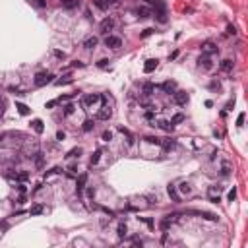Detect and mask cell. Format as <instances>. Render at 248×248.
Segmentation results:
<instances>
[{
  "label": "cell",
  "mask_w": 248,
  "mask_h": 248,
  "mask_svg": "<svg viewBox=\"0 0 248 248\" xmlns=\"http://www.w3.org/2000/svg\"><path fill=\"white\" fill-rule=\"evenodd\" d=\"M107 64H109V60H107V58H103V60H99V62H97V66H99V68H105Z\"/></svg>",
  "instance_id": "cell-42"
},
{
  "label": "cell",
  "mask_w": 248,
  "mask_h": 248,
  "mask_svg": "<svg viewBox=\"0 0 248 248\" xmlns=\"http://www.w3.org/2000/svg\"><path fill=\"white\" fill-rule=\"evenodd\" d=\"M157 64H159V62L155 60V58H149V60H145V64H143V72H145V74H151V72L157 68Z\"/></svg>",
  "instance_id": "cell-11"
},
{
  "label": "cell",
  "mask_w": 248,
  "mask_h": 248,
  "mask_svg": "<svg viewBox=\"0 0 248 248\" xmlns=\"http://www.w3.org/2000/svg\"><path fill=\"white\" fill-rule=\"evenodd\" d=\"M97 101H101V95L99 93H87V95L82 97V107L87 109V107H91V105H95Z\"/></svg>",
  "instance_id": "cell-2"
},
{
  "label": "cell",
  "mask_w": 248,
  "mask_h": 248,
  "mask_svg": "<svg viewBox=\"0 0 248 248\" xmlns=\"http://www.w3.org/2000/svg\"><path fill=\"white\" fill-rule=\"evenodd\" d=\"M72 66H74V68H82V66H83V62H79V60H76L74 64H72Z\"/></svg>",
  "instance_id": "cell-48"
},
{
  "label": "cell",
  "mask_w": 248,
  "mask_h": 248,
  "mask_svg": "<svg viewBox=\"0 0 248 248\" xmlns=\"http://www.w3.org/2000/svg\"><path fill=\"white\" fill-rule=\"evenodd\" d=\"M145 142H148V143H153V145H161V138H157V136H148V138H145Z\"/></svg>",
  "instance_id": "cell-25"
},
{
  "label": "cell",
  "mask_w": 248,
  "mask_h": 248,
  "mask_svg": "<svg viewBox=\"0 0 248 248\" xmlns=\"http://www.w3.org/2000/svg\"><path fill=\"white\" fill-rule=\"evenodd\" d=\"M221 190L223 188L221 186H209L207 188V196H209V202H213V203H219L221 202Z\"/></svg>",
  "instance_id": "cell-4"
},
{
  "label": "cell",
  "mask_w": 248,
  "mask_h": 248,
  "mask_svg": "<svg viewBox=\"0 0 248 248\" xmlns=\"http://www.w3.org/2000/svg\"><path fill=\"white\" fill-rule=\"evenodd\" d=\"M93 126H95V122H93V120H85L83 126H82V130H83V132H91Z\"/></svg>",
  "instance_id": "cell-26"
},
{
  "label": "cell",
  "mask_w": 248,
  "mask_h": 248,
  "mask_svg": "<svg viewBox=\"0 0 248 248\" xmlns=\"http://www.w3.org/2000/svg\"><path fill=\"white\" fill-rule=\"evenodd\" d=\"M182 120H184V114H180V113H178V114H174L173 118H171V124L174 126V124H180Z\"/></svg>",
  "instance_id": "cell-30"
},
{
  "label": "cell",
  "mask_w": 248,
  "mask_h": 248,
  "mask_svg": "<svg viewBox=\"0 0 248 248\" xmlns=\"http://www.w3.org/2000/svg\"><path fill=\"white\" fill-rule=\"evenodd\" d=\"M161 89H163L165 93H174V89H177V83H174V82H165V83L161 85Z\"/></svg>",
  "instance_id": "cell-17"
},
{
  "label": "cell",
  "mask_w": 248,
  "mask_h": 248,
  "mask_svg": "<svg viewBox=\"0 0 248 248\" xmlns=\"http://www.w3.org/2000/svg\"><path fill=\"white\" fill-rule=\"evenodd\" d=\"M159 128L165 130V132H173V130H174V126H173L169 120H159Z\"/></svg>",
  "instance_id": "cell-21"
},
{
  "label": "cell",
  "mask_w": 248,
  "mask_h": 248,
  "mask_svg": "<svg viewBox=\"0 0 248 248\" xmlns=\"http://www.w3.org/2000/svg\"><path fill=\"white\" fill-rule=\"evenodd\" d=\"M136 14H138V18H140V19H145V18L151 16V10H149V8H138Z\"/></svg>",
  "instance_id": "cell-20"
},
{
  "label": "cell",
  "mask_w": 248,
  "mask_h": 248,
  "mask_svg": "<svg viewBox=\"0 0 248 248\" xmlns=\"http://www.w3.org/2000/svg\"><path fill=\"white\" fill-rule=\"evenodd\" d=\"M178 188H180V192H182V194H190V192H192V188H190V184H188V182H182V184H180Z\"/></svg>",
  "instance_id": "cell-31"
},
{
  "label": "cell",
  "mask_w": 248,
  "mask_h": 248,
  "mask_svg": "<svg viewBox=\"0 0 248 248\" xmlns=\"http://www.w3.org/2000/svg\"><path fill=\"white\" fill-rule=\"evenodd\" d=\"M177 56H178V50H174V53H173V54L169 56V60H174V58H177Z\"/></svg>",
  "instance_id": "cell-50"
},
{
  "label": "cell",
  "mask_w": 248,
  "mask_h": 248,
  "mask_svg": "<svg viewBox=\"0 0 248 248\" xmlns=\"http://www.w3.org/2000/svg\"><path fill=\"white\" fill-rule=\"evenodd\" d=\"M242 124H244V113H240L237 118V126H242Z\"/></svg>",
  "instance_id": "cell-37"
},
{
  "label": "cell",
  "mask_w": 248,
  "mask_h": 248,
  "mask_svg": "<svg viewBox=\"0 0 248 248\" xmlns=\"http://www.w3.org/2000/svg\"><path fill=\"white\" fill-rule=\"evenodd\" d=\"M97 37H87L85 41H83V49H87V50H91V49H95L97 47Z\"/></svg>",
  "instance_id": "cell-13"
},
{
  "label": "cell",
  "mask_w": 248,
  "mask_h": 248,
  "mask_svg": "<svg viewBox=\"0 0 248 248\" xmlns=\"http://www.w3.org/2000/svg\"><path fill=\"white\" fill-rule=\"evenodd\" d=\"M93 194H95V190H93V188H89V190H87V196H89V198H93Z\"/></svg>",
  "instance_id": "cell-52"
},
{
  "label": "cell",
  "mask_w": 248,
  "mask_h": 248,
  "mask_svg": "<svg viewBox=\"0 0 248 248\" xmlns=\"http://www.w3.org/2000/svg\"><path fill=\"white\" fill-rule=\"evenodd\" d=\"M118 130L120 132L126 136V142H128V145H134V136H132V132H130V130H126L124 126H118Z\"/></svg>",
  "instance_id": "cell-16"
},
{
  "label": "cell",
  "mask_w": 248,
  "mask_h": 248,
  "mask_svg": "<svg viewBox=\"0 0 248 248\" xmlns=\"http://www.w3.org/2000/svg\"><path fill=\"white\" fill-rule=\"evenodd\" d=\"M235 198H237V188H233V190L229 192V200L233 202V200H235Z\"/></svg>",
  "instance_id": "cell-41"
},
{
  "label": "cell",
  "mask_w": 248,
  "mask_h": 248,
  "mask_svg": "<svg viewBox=\"0 0 248 248\" xmlns=\"http://www.w3.org/2000/svg\"><path fill=\"white\" fill-rule=\"evenodd\" d=\"M111 138H113V134H111V132H103V140H105V142H109Z\"/></svg>",
  "instance_id": "cell-44"
},
{
  "label": "cell",
  "mask_w": 248,
  "mask_h": 248,
  "mask_svg": "<svg viewBox=\"0 0 248 248\" xmlns=\"http://www.w3.org/2000/svg\"><path fill=\"white\" fill-rule=\"evenodd\" d=\"M132 244H134V246H142V244H143V240H142V238H138V237H134V238H132Z\"/></svg>",
  "instance_id": "cell-39"
},
{
  "label": "cell",
  "mask_w": 248,
  "mask_h": 248,
  "mask_svg": "<svg viewBox=\"0 0 248 248\" xmlns=\"http://www.w3.org/2000/svg\"><path fill=\"white\" fill-rule=\"evenodd\" d=\"M233 66H235V62H233V60H229V58L221 60V64H219V68H221L223 72H231V70H233Z\"/></svg>",
  "instance_id": "cell-14"
},
{
  "label": "cell",
  "mask_w": 248,
  "mask_h": 248,
  "mask_svg": "<svg viewBox=\"0 0 248 248\" xmlns=\"http://www.w3.org/2000/svg\"><path fill=\"white\" fill-rule=\"evenodd\" d=\"M74 109H76L74 105H66V107H64V114H66V116L72 114V113H74Z\"/></svg>",
  "instance_id": "cell-36"
},
{
  "label": "cell",
  "mask_w": 248,
  "mask_h": 248,
  "mask_svg": "<svg viewBox=\"0 0 248 248\" xmlns=\"http://www.w3.org/2000/svg\"><path fill=\"white\" fill-rule=\"evenodd\" d=\"M167 192H169V196H171L173 202H180V194L177 192V186H174V184H169V186H167Z\"/></svg>",
  "instance_id": "cell-12"
},
{
  "label": "cell",
  "mask_w": 248,
  "mask_h": 248,
  "mask_svg": "<svg viewBox=\"0 0 248 248\" xmlns=\"http://www.w3.org/2000/svg\"><path fill=\"white\" fill-rule=\"evenodd\" d=\"M198 66L203 68V70H211V68H213V62H211L209 54H202V56L198 58Z\"/></svg>",
  "instance_id": "cell-7"
},
{
  "label": "cell",
  "mask_w": 248,
  "mask_h": 248,
  "mask_svg": "<svg viewBox=\"0 0 248 248\" xmlns=\"http://www.w3.org/2000/svg\"><path fill=\"white\" fill-rule=\"evenodd\" d=\"M72 82H74V78H72L70 74H66V76H62L60 79H56V85H68V83H72Z\"/></svg>",
  "instance_id": "cell-19"
},
{
  "label": "cell",
  "mask_w": 248,
  "mask_h": 248,
  "mask_svg": "<svg viewBox=\"0 0 248 248\" xmlns=\"http://www.w3.org/2000/svg\"><path fill=\"white\" fill-rule=\"evenodd\" d=\"M29 213H31V215H39V213H43V206H41V203L33 206L31 209H29Z\"/></svg>",
  "instance_id": "cell-29"
},
{
  "label": "cell",
  "mask_w": 248,
  "mask_h": 248,
  "mask_svg": "<svg viewBox=\"0 0 248 248\" xmlns=\"http://www.w3.org/2000/svg\"><path fill=\"white\" fill-rule=\"evenodd\" d=\"M56 103H58V99H56V101H49V103H47V109H53Z\"/></svg>",
  "instance_id": "cell-47"
},
{
  "label": "cell",
  "mask_w": 248,
  "mask_h": 248,
  "mask_svg": "<svg viewBox=\"0 0 248 248\" xmlns=\"http://www.w3.org/2000/svg\"><path fill=\"white\" fill-rule=\"evenodd\" d=\"M18 111H19V114H29V107L27 105H24V103H18Z\"/></svg>",
  "instance_id": "cell-32"
},
{
  "label": "cell",
  "mask_w": 248,
  "mask_h": 248,
  "mask_svg": "<svg viewBox=\"0 0 248 248\" xmlns=\"http://www.w3.org/2000/svg\"><path fill=\"white\" fill-rule=\"evenodd\" d=\"M54 56L60 58V60H64V58H66V53H62V50H54Z\"/></svg>",
  "instance_id": "cell-38"
},
{
  "label": "cell",
  "mask_w": 248,
  "mask_h": 248,
  "mask_svg": "<svg viewBox=\"0 0 248 248\" xmlns=\"http://www.w3.org/2000/svg\"><path fill=\"white\" fill-rule=\"evenodd\" d=\"M53 82V74H47V72H39L37 76H35V85L37 87H43Z\"/></svg>",
  "instance_id": "cell-3"
},
{
  "label": "cell",
  "mask_w": 248,
  "mask_h": 248,
  "mask_svg": "<svg viewBox=\"0 0 248 248\" xmlns=\"http://www.w3.org/2000/svg\"><path fill=\"white\" fill-rule=\"evenodd\" d=\"M4 111H6V97H0V116L4 114Z\"/></svg>",
  "instance_id": "cell-35"
},
{
  "label": "cell",
  "mask_w": 248,
  "mask_h": 248,
  "mask_svg": "<svg viewBox=\"0 0 248 248\" xmlns=\"http://www.w3.org/2000/svg\"><path fill=\"white\" fill-rule=\"evenodd\" d=\"M173 101H174L177 105H186V103H188V93H186V91H174Z\"/></svg>",
  "instance_id": "cell-9"
},
{
  "label": "cell",
  "mask_w": 248,
  "mask_h": 248,
  "mask_svg": "<svg viewBox=\"0 0 248 248\" xmlns=\"http://www.w3.org/2000/svg\"><path fill=\"white\" fill-rule=\"evenodd\" d=\"M209 87H211V89H219V82H211Z\"/></svg>",
  "instance_id": "cell-45"
},
{
  "label": "cell",
  "mask_w": 248,
  "mask_h": 248,
  "mask_svg": "<svg viewBox=\"0 0 248 248\" xmlns=\"http://www.w3.org/2000/svg\"><path fill=\"white\" fill-rule=\"evenodd\" d=\"M114 27V19L113 18H105L103 21H101V25H99V31L103 33V35H109V31Z\"/></svg>",
  "instance_id": "cell-5"
},
{
  "label": "cell",
  "mask_w": 248,
  "mask_h": 248,
  "mask_svg": "<svg viewBox=\"0 0 248 248\" xmlns=\"http://www.w3.org/2000/svg\"><path fill=\"white\" fill-rule=\"evenodd\" d=\"M151 33H153V29H145V31H143V33L140 35V37H142V39H145V37H149Z\"/></svg>",
  "instance_id": "cell-40"
},
{
  "label": "cell",
  "mask_w": 248,
  "mask_h": 248,
  "mask_svg": "<svg viewBox=\"0 0 248 248\" xmlns=\"http://www.w3.org/2000/svg\"><path fill=\"white\" fill-rule=\"evenodd\" d=\"M174 145H177V142H174V140H161V148H163V151H171Z\"/></svg>",
  "instance_id": "cell-18"
},
{
  "label": "cell",
  "mask_w": 248,
  "mask_h": 248,
  "mask_svg": "<svg viewBox=\"0 0 248 248\" xmlns=\"http://www.w3.org/2000/svg\"><path fill=\"white\" fill-rule=\"evenodd\" d=\"M85 182H87V174L83 173V174H79V177H78V182H76V192H78V194H82V192H83Z\"/></svg>",
  "instance_id": "cell-10"
},
{
  "label": "cell",
  "mask_w": 248,
  "mask_h": 248,
  "mask_svg": "<svg viewBox=\"0 0 248 248\" xmlns=\"http://www.w3.org/2000/svg\"><path fill=\"white\" fill-rule=\"evenodd\" d=\"M153 91H155V85L153 83H145L143 85V95H151Z\"/></svg>",
  "instance_id": "cell-28"
},
{
  "label": "cell",
  "mask_w": 248,
  "mask_h": 248,
  "mask_svg": "<svg viewBox=\"0 0 248 248\" xmlns=\"http://www.w3.org/2000/svg\"><path fill=\"white\" fill-rule=\"evenodd\" d=\"M31 126H33V130H35L37 134H43V132H45V126H43V120H39V118H35V120L31 122Z\"/></svg>",
  "instance_id": "cell-15"
},
{
  "label": "cell",
  "mask_w": 248,
  "mask_h": 248,
  "mask_svg": "<svg viewBox=\"0 0 248 248\" xmlns=\"http://www.w3.org/2000/svg\"><path fill=\"white\" fill-rule=\"evenodd\" d=\"M120 45H122L120 37H114V35H107L105 37V47H109V49H118Z\"/></svg>",
  "instance_id": "cell-6"
},
{
  "label": "cell",
  "mask_w": 248,
  "mask_h": 248,
  "mask_svg": "<svg viewBox=\"0 0 248 248\" xmlns=\"http://www.w3.org/2000/svg\"><path fill=\"white\" fill-rule=\"evenodd\" d=\"M145 2H148V4H153V2H155V0H145Z\"/></svg>",
  "instance_id": "cell-54"
},
{
  "label": "cell",
  "mask_w": 248,
  "mask_h": 248,
  "mask_svg": "<svg viewBox=\"0 0 248 248\" xmlns=\"http://www.w3.org/2000/svg\"><path fill=\"white\" fill-rule=\"evenodd\" d=\"M79 155H82V148H74V149H70V151L66 153L68 159H72V157H79Z\"/></svg>",
  "instance_id": "cell-24"
},
{
  "label": "cell",
  "mask_w": 248,
  "mask_h": 248,
  "mask_svg": "<svg viewBox=\"0 0 248 248\" xmlns=\"http://www.w3.org/2000/svg\"><path fill=\"white\" fill-rule=\"evenodd\" d=\"M99 159H101V149H97V151L91 155V165H97V163H99Z\"/></svg>",
  "instance_id": "cell-33"
},
{
  "label": "cell",
  "mask_w": 248,
  "mask_h": 248,
  "mask_svg": "<svg viewBox=\"0 0 248 248\" xmlns=\"http://www.w3.org/2000/svg\"><path fill=\"white\" fill-rule=\"evenodd\" d=\"M18 190H19V192H21V194H25V190H27V188H25V186H24V184H19V186H18Z\"/></svg>",
  "instance_id": "cell-49"
},
{
  "label": "cell",
  "mask_w": 248,
  "mask_h": 248,
  "mask_svg": "<svg viewBox=\"0 0 248 248\" xmlns=\"http://www.w3.org/2000/svg\"><path fill=\"white\" fill-rule=\"evenodd\" d=\"M101 101H103V107H101V111L97 113V118L99 120H109L113 116V109H111V105H109V99L105 95H101Z\"/></svg>",
  "instance_id": "cell-1"
},
{
  "label": "cell",
  "mask_w": 248,
  "mask_h": 248,
  "mask_svg": "<svg viewBox=\"0 0 248 248\" xmlns=\"http://www.w3.org/2000/svg\"><path fill=\"white\" fill-rule=\"evenodd\" d=\"M64 138H66V134H64V132H60V130H58V132H56V140H64Z\"/></svg>",
  "instance_id": "cell-43"
},
{
  "label": "cell",
  "mask_w": 248,
  "mask_h": 248,
  "mask_svg": "<svg viewBox=\"0 0 248 248\" xmlns=\"http://www.w3.org/2000/svg\"><path fill=\"white\" fill-rule=\"evenodd\" d=\"M159 227H161L163 231H167V229H169V227H171V221H169V219H167V217H165V219H163L161 223H159Z\"/></svg>",
  "instance_id": "cell-34"
},
{
  "label": "cell",
  "mask_w": 248,
  "mask_h": 248,
  "mask_svg": "<svg viewBox=\"0 0 248 248\" xmlns=\"http://www.w3.org/2000/svg\"><path fill=\"white\" fill-rule=\"evenodd\" d=\"M202 53H203V54H217V53H219V49L215 47V43L206 41V43L202 45Z\"/></svg>",
  "instance_id": "cell-8"
},
{
  "label": "cell",
  "mask_w": 248,
  "mask_h": 248,
  "mask_svg": "<svg viewBox=\"0 0 248 248\" xmlns=\"http://www.w3.org/2000/svg\"><path fill=\"white\" fill-rule=\"evenodd\" d=\"M227 31H229L231 35H235V33H237V29H235V27H233V25H227Z\"/></svg>",
  "instance_id": "cell-46"
},
{
  "label": "cell",
  "mask_w": 248,
  "mask_h": 248,
  "mask_svg": "<svg viewBox=\"0 0 248 248\" xmlns=\"http://www.w3.org/2000/svg\"><path fill=\"white\" fill-rule=\"evenodd\" d=\"M37 6H41V8H45L47 4H45V0H37Z\"/></svg>",
  "instance_id": "cell-51"
},
{
  "label": "cell",
  "mask_w": 248,
  "mask_h": 248,
  "mask_svg": "<svg viewBox=\"0 0 248 248\" xmlns=\"http://www.w3.org/2000/svg\"><path fill=\"white\" fill-rule=\"evenodd\" d=\"M79 4V0H62V6L64 8H74V6Z\"/></svg>",
  "instance_id": "cell-27"
},
{
  "label": "cell",
  "mask_w": 248,
  "mask_h": 248,
  "mask_svg": "<svg viewBox=\"0 0 248 248\" xmlns=\"http://www.w3.org/2000/svg\"><path fill=\"white\" fill-rule=\"evenodd\" d=\"M116 235H118L120 238H124V237L128 235V229H126V223H120V225H118V229H116Z\"/></svg>",
  "instance_id": "cell-22"
},
{
  "label": "cell",
  "mask_w": 248,
  "mask_h": 248,
  "mask_svg": "<svg viewBox=\"0 0 248 248\" xmlns=\"http://www.w3.org/2000/svg\"><path fill=\"white\" fill-rule=\"evenodd\" d=\"M231 171H233L231 163H229V161H225V163H223V167H221V174H223V177H229Z\"/></svg>",
  "instance_id": "cell-23"
},
{
  "label": "cell",
  "mask_w": 248,
  "mask_h": 248,
  "mask_svg": "<svg viewBox=\"0 0 248 248\" xmlns=\"http://www.w3.org/2000/svg\"><path fill=\"white\" fill-rule=\"evenodd\" d=\"M145 118H148V120H151V118H153V111H149L148 114H145Z\"/></svg>",
  "instance_id": "cell-53"
}]
</instances>
